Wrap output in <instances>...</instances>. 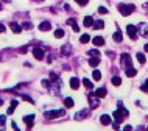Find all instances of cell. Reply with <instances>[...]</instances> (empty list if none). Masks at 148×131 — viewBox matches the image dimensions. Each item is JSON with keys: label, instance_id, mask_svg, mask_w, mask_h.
Listing matches in <instances>:
<instances>
[{"label": "cell", "instance_id": "6da1fadb", "mask_svg": "<svg viewBox=\"0 0 148 131\" xmlns=\"http://www.w3.org/2000/svg\"><path fill=\"white\" fill-rule=\"evenodd\" d=\"M134 10H136V6H134V5H122V3L118 5V11H120L123 16H130Z\"/></svg>", "mask_w": 148, "mask_h": 131}, {"label": "cell", "instance_id": "7a4b0ae2", "mask_svg": "<svg viewBox=\"0 0 148 131\" xmlns=\"http://www.w3.org/2000/svg\"><path fill=\"white\" fill-rule=\"evenodd\" d=\"M63 115H64L63 109H55V111H45L44 113L45 119H56V117H63Z\"/></svg>", "mask_w": 148, "mask_h": 131}, {"label": "cell", "instance_id": "3957f363", "mask_svg": "<svg viewBox=\"0 0 148 131\" xmlns=\"http://www.w3.org/2000/svg\"><path fill=\"white\" fill-rule=\"evenodd\" d=\"M89 105H90V108H98L100 106V100L98 97L95 95V94H89Z\"/></svg>", "mask_w": 148, "mask_h": 131}, {"label": "cell", "instance_id": "277c9868", "mask_svg": "<svg viewBox=\"0 0 148 131\" xmlns=\"http://www.w3.org/2000/svg\"><path fill=\"white\" fill-rule=\"evenodd\" d=\"M126 31H128V36L131 38L132 41L137 39V27H134V25H128V27H126Z\"/></svg>", "mask_w": 148, "mask_h": 131}, {"label": "cell", "instance_id": "5b68a950", "mask_svg": "<svg viewBox=\"0 0 148 131\" xmlns=\"http://www.w3.org/2000/svg\"><path fill=\"white\" fill-rule=\"evenodd\" d=\"M33 55H34V58L39 59V61L44 59V50L39 49V47H34V49H33Z\"/></svg>", "mask_w": 148, "mask_h": 131}, {"label": "cell", "instance_id": "8992f818", "mask_svg": "<svg viewBox=\"0 0 148 131\" xmlns=\"http://www.w3.org/2000/svg\"><path fill=\"white\" fill-rule=\"evenodd\" d=\"M23 122L27 123V127H28V128H31V127H33V123H34V115L33 114L25 115V117H23Z\"/></svg>", "mask_w": 148, "mask_h": 131}, {"label": "cell", "instance_id": "52a82bcc", "mask_svg": "<svg viewBox=\"0 0 148 131\" xmlns=\"http://www.w3.org/2000/svg\"><path fill=\"white\" fill-rule=\"evenodd\" d=\"M122 63H123V64L126 66V67H131V58H130V55H128V53H123V55H122Z\"/></svg>", "mask_w": 148, "mask_h": 131}, {"label": "cell", "instance_id": "ba28073f", "mask_svg": "<svg viewBox=\"0 0 148 131\" xmlns=\"http://www.w3.org/2000/svg\"><path fill=\"white\" fill-rule=\"evenodd\" d=\"M92 42H94L95 47H101V45H104V39H103L101 36H95V38L92 39Z\"/></svg>", "mask_w": 148, "mask_h": 131}, {"label": "cell", "instance_id": "9c48e42d", "mask_svg": "<svg viewBox=\"0 0 148 131\" xmlns=\"http://www.w3.org/2000/svg\"><path fill=\"white\" fill-rule=\"evenodd\" d=\"M137 30H140V34L142 36H148V24H140L137 27Z\"/></svg>", "mask_w": 148, "mask_h": 131}, {"label": "cell", "instance_id": "30bf717a", "mask_svg": "<svg viewBox=\"0 0 148 131\" xmlns=\"http://www.w3.org/2000/svg\"><path fill=\"white\" fill-rule=\"evenodd\" d=\"M9 27H11V30L16 33V34H19V33L22 31V27H20L19 24H16V22H11V24H9Z\"/></svg>", "mask_w": 148, "mask_h": 131}, {"label": "cell", "instance_id": "8fae6325", "mask_svg": "<svg viewBox=\"0 0 148 131\" xmlns=\"http://www.w3.org/2000/svg\"><path fill=\"white\" fill-rule=\"evenodd\" d=\"M100 122H101V125H109V123H111V117L108 114H103L100 117Z\"/></svg>", "mask_w": 148, "mask_h": 131}, {"label": "cell", "instance_id": "7c38bea8", "mask_svg": "<svg viewBox=\"0 0 148 131\" xmlns=\"http://www.w3.org/2000/svg\"><path fill=\"white\" fill-rule=\"evenodd\" d=\"M50 28H51V24H50V22H42V24L39 25V30H41V31H49Z\"/></svg>", "mask_w": 148, "mask_h": 131}, {"label": "cell", "instance_id": "4fadbf2b", "mask_svg": "<svg viewBox=\"0 0 148 131\" xmlns=\"http://www.w3.org/2000/svg\"><path fill=\"white\" fill-rule=\"evenodd\" d=\"M83 24H84V27H92V25H94V19L90 16H86L84 20H83Z\"/></svg>", "mask_w": 148, "mask_h": 131}, {"label": "cell", "instance_id": "5bb4252c", "mask_svg": "<svg viewBox=\"0 0 148 131\" xmlns=\"http://www.w3.org/2000/svg\"><path fill=\"white\" fill-rule=\"evenodd\" d=\"M70 87H72V89H78V87H80V80L73 77V78L70 80Z\"/></svg>", "mask_w": 148, "mask_h": 131}, {"label": "cell", "instance_id": "9a60e30c", "mask_svg": "<svg viewBox=\"0 0 148 131\" xmlns=\"http://www.w3.org/2000/svg\"><path fill=\"white\" fill-rule=\"evenodd\" d=\"M95 95H97L98 98L106 97V89H104V87H100V89H97V91H95Z\"/></svg>", "mask_w": 148, "mask_h": 131}, {"label": "cell", "instance_id": "2e32d148", "mask_svg": "<svg viewBox=\"0 0 148 131\" xmlns=\"http://www.w3.org/2000/svg\"><path fill=\"white\" fill-rule=\"evenodd\" d=\"M67 24L73 28V31H80V28H78V25H77V22H75V19H69L67 20Z\"/></svg>", "mask_w": 148, "mask_h": 131}, {"label": "cell", "instance_id": "e0dca14e", "mask_svg": "<svg viewBox=\"0 0 148 131\" xmlns=\"http://www.w3.org/2000/svg\"><path fill=\"white\" fill-rule=\"evenodd\" d=\"M87 115H89V113H87L86 109H83V111H80L78 114H75V119H77V120H81L83 117H87Z\"/></svg>", "mask_w": 148, "mask_h": 131}, {"label": "cell", "instance_id": "ac0fdd59", "mask_svg": "<svg viewBox=\"0 0 148 131\" xmlns=\"http://www.w3.org/2000/svg\"><path fill=\"white\" fill-rule=\"evenodd\" d=\"M73 105H75V101H73V98L67 97L66 100H64V106H66V108H73Z\"/></svg>", "mask_w": 148, "mask_h": 131}, {"label": "cell", "instance_id": "d6986e66", "mask_svg": "<svg viewBox=\"0 0 148 131\" xmlns=\"http://www.w3.org/2000/svg\"><path fill=\"white\" fill-rule=\"evenodd\" d=\"M136 73H137V72H136V69H134V67H126V77H130V78H131V77H134V75H136Z\"/></svg>", "mask_w": 148, "mask_h": 131}, {"label": "cell", "instance_id": "ffe728a7", "mask_svg": "<svg viewBox=\"0 0 148 131\" xmlns=\"http://www.w3.org/2000/svg\"><path fill=\"white\" fill-rule=\"evenodd\" d=\"M98 63H100V58H97V56H92V58L89 59V64L92 66V67H97Z\"/></svg>", "mask_w": 148, "mask_h": 131}, {"label": "cell", "instance_id": "44dd1931", "mask_svg": "<svg viewBox=\"0 0 148 131\" xmlns=\"http://www.w3.org/2000/svg\"><path fill=\"white\" fill-rule=\"evenodd\" d=\"M16 106H17V100H13L11 105H9V108H8V114H13L14 109H16Z\"/></svg>", "mask_w": 148, "mask_h": 131}, {"label": "cell", "instance_id": "7402d4cb", "mask_svg": "<svg viewBox=\"0 0 148 131\" xmlns=\"http://www.w3.org/2000/svg\"><path fill=\"white\" fill-rule=\"evenodd\" d=\"M112 38H114L115 42H122V41H123V36H122V33H120V31H115Z\"/></svg>", "mask_w": 148, "mask_h": 131}, {"label": "cell", "instance_id": "603a6c76", "mask_svg": "<svg viewBox=\"0 0 148 131\" xmlns=\"http://www.w3.org/2000/svg\"><path fill=\"white\" fill-rule=\"evenodd\" d=\"M92 78H94L95 81H100V80H101V73H100V70H94V72H92Z\"/></svg>", "mask_w": 148, "mask_h": 131}, {"label": "cell", "instance_id": "cb8c5ba5", "mask_svg": "<svg viewBox=\"0 0 148 131\" xmlns=\"http://www.w3.org/2000/svg\"><path fill=\"white\" fill-rule=\"evenodd\" d=\"M89 41H90V36H89V34H83L81 38H80V42H81V44H87Z\"/></svg>", "mask_w": 148, "mask_h": 131}, {"label": "cell", "instance_id": "d4e9b609", "mask_svg": "<svg viewBox=\"0 0 148 131\" xmlns=\"http://www.w3.org/2000/svg\"><path fill=\"white\" fill-rule=\"evenodd\" d=\"M83 84H84V87H86V89H92V87H94V86H92V81H90V80H87V78H84V80H83Z\"/></svg>", "mask_w": 148, "mask_h": 131}, {"label": "cell", "instance_id": "484cf974", "mask_svg": "<svg viewBox=\"0 0 148 131\" xmlns=\"http://www.w3.org/2000/svg\"><path fill=\"white\" fill-rule=\"evenodd\" d=\"M137 59H139V63H140V64H145V61H147V58H145V55H144V53H137Z\"/></svg>", "mask_w": 148, "mask_h": 131}, {"label": "cell", "instance_id": "4316f807", "mask_svg": "<svg viewBox=\"0 0 148 131\" xmlns=\"http://www.w3.org/2000/svg\"><path fill=\"white\" fill-rule=\"evenodd\" d=\"M87 55H89V56H97V58H100V52H98L97 49L89 50V52H87Z\"/></svg>", "mask_w": 148, "mask_h": 131}, {"label": "cell", "instance_id": "83f0119b", "mask_svg": "<svg viewBox=\"0 0 148 131\" xmlns=\"http://www.w3.org/2000/svg\"><path fill=\"white\" fill-rule=\"evenodd\" d=\"M103 27H104V22H103V20H97V22H94V28L98 30V28H103Z\"/></svg>", "mask_w": 148, "mask_h": 131}, {"label": "cell", "instance_id": "f1b7e54d", "mask_svg": "<svg viewBox=\"0 0 148 131\" xmlns=\"http://www.w3.org/2000/svg\"><path fill=\"white\" fill-rule=\"evenodd\" d=\"M63 36H64V30L58 28V30L55 31V38H58V39H59V38H63Z\"/></svg>", "mask_w": 148, "mask_h": 131}, {"label": "cell", "instance_id": "f546056e", "mask_svg": "<svg viewBox=\"0 0 148 131\" xmlns=\"http://www.w3.org/2000/svg\"><path fill=\"white\" fill-rule=\"evenodd\" d=\"M61 53H63V55H69V53H70V45H64L63 50H61Z\"/></svg>", "mask_w": 148, "mask_h": 131}, {"label": "cell", "instance_id": "4dcf8cb0", "mask_svg": "<svg viewBox=\"0 0 148 131\" xmlns=\"http://www.w3.org/2000/svg\"><path fill=\"white\" fill-rule=\"evenodd\" d=\"M120 83H122L120 77H114V78H112V84H114V86H120Z\"/></svg>", "mask_w": 148, "mask_h": 131}, {"label": "cell", "instance_id": "1f68e13d", "mask_svg": "<svg viewBox=\"0 0 148 131\" xmlns=\"http://www.w3.org/2000/svg\"><path fill=\"white\" fill-rule=\"evenodd\" d=\"M140 89H142L144 92H148V80H145V83L142 84V87H140Z\"/></svg>", "mask_w": 148, "mask_h": 131}, {"label": "cell", "instance_id": "d6a6232c", "mask_svg": "<svg viewBox=\"0 0 148 131\" xmlns=\"http://www.w3.org/2000/svg\"><path fill=\"white\" fill-rule=\"evenodd\" d=\"M98 13H100V14H106V13H108V10H106L104 6H100V8H98Z\"/></svg>", "mask_w": 148, "mask_h": 131}, {"label": "cell", "instance_id": "836d02e7", "mask_svg": "<svg viewBox=\"0 0 148 131\" xmlns=\"http://www.w3.org/2000/svg\"><path fill=\"white\" fill-rule=\"evenodd\" d=\"M22 27H23V28H27V30H30V28H33V25H31L30 22H25V24H23Z\"/></svg>", "mask_w": 148, "mask_h": 131}, {"label": "cell", "instance_id": "e575fe53", "mask_svg": "<svg viewBox=\"0 0 148 131\" xmlns=\"http://www.w3.org/2000/svg\"><path fill=\"white\" fill-rule=\"evenodd\" d=\"M75 2H77V3H78V5H86V3H87V0H75Z\"/></svg>", "mask_w": 148, "mask_h": 131}, {"label": "cell", "instance_id": "d590c367", "mask_svg": "<svg viewBox=\"0 0 148 131\" xmlns=\"http://www.w3.org/2000/svg\"><path fill=\"white\" fill-rule=\"evenodd\" d=\"M5 123V115H0V127H3Z\"/></svg>", "mask_w": 148, "mask_h": 131}, {"label": "cell", "instance_id": "8d00e7d4", "mask_svg": "<svg viewBox=\"0 0 148 131\" xmlns=\"http://www.w3.org/2000/svg\"><path fill=\"white\" fill-rule=\"evenodd\" d=\"M23 100H27V101H30V103H33V100H31V98L28 97V95H25V97H23Z\"/></svg>", "mask_w": 148, "mask_h": 131}, {"label": "cell", "instance_id": "74e56055", "mask_svg": "<svg viewBox=\"0 0 148 131\" xmlns=\"http://www.w3.org/2000/svg\"><path fill=\"white\" fill-rule=\"evenodd\" d=\"M5 31V25H3V24H0V33H3Z\"/></svg>", "mask_w": 148, "mask_h": 131}, {"label": "cell", "instance_id": "f35d334b", "mask_svg": "<svg viewBox=\"0 0 148 131\" xmlns=\"http://www.w3.org/2000/svg\"><path fill=\"white\" fill-rule=\"evenodd\" d=\"M144 49H145V52H148V44H145V47H144Z\"/></svg>", "mask_w": 148, "mask_h": 131}, {"label": "cell", "instance_id": "ab89813d", "mask_svg": "<svg viewBox=\"0 0 148 131\" xmlns=\"http://www.w3.org/2000/svg\"><path fill=\"white\" fill-rule=\"evenodd\" d=\"M2 105H3V100H2V98H0V106H2Z\"/></svg>", "mask_w": 148, "mask_h": 131}, {"label": "cell", "instance_id": "60d3db41", "mask_svg": "<svg viewBox=\"0 0 148 131\" xmlns=\"http://www.w3.org/2000/svg\"><path fill=\"white\" fill-rule=\"evenodd\" d=\"M3 2H9V0H3Z\"/></svg>", "mask_w": 148, "mask_h": 131}, {"label": "cell", "instance_id": "b9f144b4", "mask_svg": "<svg viewBox=\"0 0 148 131\" xmlns=\"http://www.w3.org/2000/svg\"><path fill=\"white\" fill-rule=\"evenodd\" d=\"M0 10H2V3H0Z\"/></svg>", "mask_w": 148, "mask_h": 131}, {"label": "cell", "instance_id": "7bdbcfd3", "mask_svg": "<svg viewBox=\"0 0 148 131\" xmlns=\"http://www.w3.org/2000/svg\"><path fill=\"white\" fill-rule=\"evenodd\" d=\"M37 2H41V0H37Z\"/></svg>", "mask_w": 148, "mask_h": 131}]
</instances>
